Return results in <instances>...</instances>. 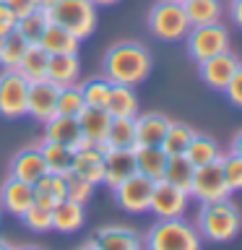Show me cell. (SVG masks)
<instances>
[{
  "mask_svg": "<svg viewBox=\"0 0 242 250\" xmlns=\"http://www.w3.org/2000/svg\"><path fill=\"white\" fill-rule=\"evenodd\" d=\"M185 156L190 159L195 167H203V164H211V162H219L222 159V148H219V144L211 136H203V133H195L190 146L185 148Z\"/></svg>",
  "mask_w": 242,
  "mask_h": 250,
  "instance_id": "30",
  "label": "cell"
},
{
  "mask_svg": "<svg viewBox=\"0 0 242 250\" xmlns=\"http://www.w3.org/2000/svg\"><path fill=\"white\" fill-rule=\"evenodd\" d=\"M224 94H226V99H229L234 107H240V109H242V62H240L237 73L232 76V81L226 83Z\"/></svg>",
  "mask_w": 242,
  "mask_h": 250,
  "instance_id": "41",
  "label": "cell"
},
{
  "mask_svg": "<svg viewBox=\"0 0 242 250\" xmlns=\"http://www.w3.org/2000/svg\"><path fill=\"white\" fill-rule=\"evenodd\" d=\"M23 219V224L29 227L31 232H52V211L50 208H42V206H37V203H31L29 211L21 216Z\"/></svg>",
  "mask_w": 242,
  "mask_h": 250,
  "instance_id": "39",
  "label": "cell"
},
{
  "mask_svg": "<svg viewBox=\"0 0 242 250\" xmlns=\"http://www.w3.org/2000/svg\"><path fill=\"white\" fill-rule=\"evenodd\" d=\"M52 23L68 29L76 39H89L97 29V5L91 0H58L47 11Z\"/></svg>",
  "mask_w": 242,
  "mask_h": 250,
  "instance_id": "4",
  "label": "cell"
},
{
  "mask_svg": "<svg viewBox=\"0 0 242 250\" xmlns=\"http://www.w3.org/2000/svg\"><path fill=\"white\" fill-rule=\"evenodd\" d=\"M104 109L112 117H136L138 115V97L133 91V86L112 83V91H109Z\"/></svg>",
  "mask_w": 242,
  "mask_h": 250,
  "instance_id": "26",
  "label": "cell"
},
{
  "mask_svg": "<svg viewBox=\"0 0 242 250\" xmlns=\"http://www.w3.org/2000/svg\"><path fill=\"white\" fill-rule=\"evenodd\" d=\"M47 55H78V47H81V39H76L68 29L58 26V23H47V29L42 31L37 42Z\"/></svg>",
  "mask_w": 242,
  "mask_h": 250,
  "instance_id": "21",
  "label": "cell"
},
{
  "mask_svg": "<svg viewBox=\"0 0 242 250\" xmlns=\"http://www.w3.org/2000/svg\"><path fill=\"white\" fill-rule=\"evenodd\" d=\"M39 151L44 156L47 172H52V175H68L70 167H73V151H70L68 146L52 144V141H42V144H39Z\"/></svg>",
  "mask_w": 242,
  "mask_h": 250,
  "instance_id": "31",
  "label": "cell"
},
{
  "mask_svg": "<svg viewBox=\"0 0 242 250\" xmlns=\"http://www.w3.org/2000/svg\"><path fill=\"white\" fill-rule=\"evenodd\" d=\"M203 237L193 224L180 219H159L143 237V250H201Z\"/></svg>",
  "mask_w": 242,
  "mask_h": 250,
  "instance_id": "3",
  "label": "cell"
},
{
  "mask_svg": "<svg viewBox=\"0 0 242 250\" xmlns=\"http://www.w3.org/2000/svg\"><path fill=\"white\" fill-rule=\"evenodd\" d=\"M8 175L16 177V180H23V183H29V185H34L42 175H47V164H44L42 151H39V144L29 146V148H21V151L11 159Z\"/></svg>",
  "mask_w": 242,
  "mask_h": 250,
  "instance_id": "15",
  "label": "cell"
},
{
  "mask_svg": "<svg viewBox=\"0 0 242 250\" xmlns=\"http://www.w3.org/2000/svg\"><path fill=\"white\" fill-rule=\"evenodd\" d=\"M185 42H187V52L195 62L206 60V58H214L219 52H226L232 44L229 39V29L224 23H206V26H190V31L185 34Z\"/></svg>",
  "mask_w": 242,
  "mask_h": 250,
  "instance_id": "6",
  "label": "cell"
},
{
  "mask_svg": "<svg viewBox=\"0 0 242 250\" xmlns=\"http://www.w3.org/2000/svg\"><path fill=\"white\" fill-rule=\"evenodd\" d=\"M187 206H190V193L180 190V188H175L167 180H156L154 183L148 211L156 219H180V216H185Z\"/></svg>",
  "mask_w": 242,
  "mask_h": 250,
  "instance_id": "10",
  "label": "cell"
},
{
  "mask_svg": "<svg viewBox=\"0 0 242 250\" xmlns=\"http://www.w3.org/2000/svg\"><path fill=\"white\" fill-rule=\"evenodd\" d=\"M159 3H169V0H159Z\"/></svg>",
  "mask_w": 242,
  "mask_h": 250,
  "instance_id": "53",
  "label": "cell"
},
{
  "mask_svg": "<svg viewBox=\"0 0 242 250\" xmlns=\"http://www.w3.org/2000/svg\"><path fill=\"white\" fill-rule=\"evenodd\" d=\"M47 23H50V16H47V11L37 8V11L21 16L19 23H16V31H19V34L26 39L29 44H37L39 37H42V31L47 29Z\"/></svg>",
  "mask_w": 242,
  "mask_h": 250,
  "instance_id": "33",
  "label": "cell"
},
{
  "mask_svg": "<svg viewBox=\"0 0 242 250\" xmlns=\"http://www.w3.org/2000/svg\"><path fill=\"white\" fill-rule=\"evenodd\" d=\"M70 172L89 180L91 185H101L104 183V148L89 144L73 151V167H70Z\"/></svg>",
  "mask_w": 242,
  "mask_h": 250,
  "instance_id": "16",
  "label": "cell"
},
{
  "mask_svg": "<svg viewBox=\"0 0 242 250\" xmlns=\"http://www.w3.org/2000/svg\"><path fill=\"white\" fill-rule=\"evenodd\" d=\"M31 203H34V185L8 175V180L0 185V206H3V211L21 219L29 211Z\"/></svg>",
  "mask_w": 242,
  "mask_h": 250,
  "instance_id": "14",
  "label": "cell"
},
{
  "mask_svg": "<svg viewBox=\"0 0 242 250\" xmlns=\"http://www.w3.org/2000/svg\"><path fill=\"white\" fill-rule=\"evenodd\" d=\"M190 198H198L201 203H214V201H224L229 198V188L224 180V169H222V159L195 167V177L190 185Z\"/></svg>",
  "mask_w": 242,
  "mask_h": 250,
  "instance_id": "9",
  "label": "cell"
},
{
  "mask_svg": "<svg viewBox=\"0 0 242 250\" xmlns=\"http://www.w3.org/2000/svg\"><path fill=\"white\" fill-rule=\"evenodd\" d=\"M240 227H242V214L229 198L214 201V203H201L195 229H198V234L203 240L229 242L237 237Z\"/></svg>",
  "mask_w": 242,
  "mask_h": 250,
  "instance_id": "2",
  "label": "cell"
},
{
  "mask_svg": "<svg viewBox=\"0 0 242 250\" xmlns=\"http://www.w3.org/2000/svg\"><path fill=\"white\" fill-rule=\"evenodd\" d=\"M94 190H97V185H91L89 180L78 177L76 172H68V175H65V198L68 201L86 206V203L94 198Z\"/></svg>",
  "mask_w": 242,
  "mask_h": 250,
  "instance_id": "38",
  "label": "cell"
},
{
  "mask_svg": "<svg viewBox=\"0 0 242 250\" xmlns=\"http://www.w3.org/2000/svg\"><path fill=\"white\" fill-rule=\"evenodd\" d=\"M148 29L161 42H180V39H185V34L190 31V21H187L185 5L180 0L156 3L148 11Z\"/></svg>",
  "mask_w": 242,
  "mask_h": 250,
  "instance_id": "5",
  "label": "cell"
},
{
  "mask_svg": "<svg viewBox=\"0 0 242 250\" xmlns=\"http://www.w3.org/2000/svg\"><path fill=\"white\" fill-rule=\"evenodd\" d=\"M47 62H50V55H47L39 44H29L26 55L21 58V62H19V68H16V70H19L29 83L44 81V78H47Z\"/></svg>",
  "mask_w": 242,
  "mask_h": 250,
  "instance_id": "28",
  "label": "cell"
},
{
  "mask_svg": "<svg viewBox=\"0 0 242 250\" xmlns=\"http://www.w3.org/2000/svg\"><path fill=\"white\" fill-rule=\"evenodd\" d=\"M109 91H112V81H107L104 76L89 78L86 83H81V94H83L86 107L104 109L107 107V99H109Z\"/></svg>",
  "mask_w": 242,
  "mask_h": 250,
  "instance_id": "35",
  "label": "cell"
},
{
  "mask_svg": "<svg viewBox=\"0 0 242 250\" xmlns=\"http://www.w3.org/2000/svg\"><path fill=\"white\" fill-rule=\"evenodd\" d=\"M86 224V206L73 201H60L58 206L52 208V229L60 234H76L81 232Z\"/></svg>",
  "mask_w": 242,
  "mask_h": 250,
  "instance_id": "22",
  "label": "cell"
},
{
  "mask_svg": "<svg viewBox=\"0 0 242 250\" xmlns=\"http://www.w3.org/2000/svg\"><path fill=\"white\" fill-rule=\"evenodd\" d=\"M193 136H195L193 128H187V125H182V123H172V120H169V128H167V133H164L161 148H164L169 156H172V154H185V148L190 146Z\"/></svg>",
  "mask_w": 242,
  "mask_h": 250,
  "instance_id": "34",
  "label": "cell"
},
{
  "mask_svg": "<svg viewBox=\"0 0 242 250\" xmlns=\"http://www.w3.org/2000/svg\"><path fill=\"white\" fill-rule=\"evenodd\" d=\"M16 250H39V248H16Z\"/></svg>",
  "mask_w": 242,
  "mask_h": 250,
  "instance_id": "51",
  "label": "cell"
},
{
  "mask_svg": "<svg viewBox=\"0 0 242 250\" xmlns=\"http://www.w3.org/2000/svg\"><path fill=\"white\" fill-rule=\"evenodd\" d=\"M222 169H224V180H226V188L229 193H237L242 190V159L237 154H224L222 156Z\"/></svg>",
  "mask_w": 242,
  "mask_h": 250,
  "instance_id": "40",
  "label": "cell"
},
{
  "mask_svg": "<svg viewBox=\"0 0 242 250\" xmlns=\"http://www.w3.org/2000/svg\"><path fill=\"white\" fill-rule=\"evenodd\" d=\"M16 23H19V16L0 0V37H8L11 31H16Z\"/></svg>",
  "mask_w": 242,
  "mask_h": 250,
  "instance_id": "42",
  "label": "cell"
},
{
  "mask_svg": "<svg viewBox=\"0 0 242 250\" xmlns=\"http://www.w3.org/2000/svg\"><path fill=\"white\" fill-rule=\"evenodd\" d=\"M232 154H237L240 159H242V130L234 136V141H232Z\"/></svg>",
  "mask_w": 242,
  "mask_h": 250,
  "instance_id": "45",
  "label": "cell"
},
{
  "mask_svg": "<svg viewBox=\"0 0 242 250\" xmlns=\"http://www.w3.org/2000/svg\"><path fill=\"white\" fill-rule=\"evenodd\" d=\"M94 240H97L99 250H143V237L136 229L120 224L101 227Z\"/></svg>",
  "mask_w": 242,
  "mask_h": 250,
  "instance_id": "18",
  "label": "cell"
},
{
  "mask_svg": "<svg viewBox=\"0 0 242 250\" xmlns=\"http://www.w3.org/2000/svg\"><path fill=\"white\" fill-rule=\"evenodd\" d=\"M44 141L68 146L70 151H78V148L89 146L81 133V125H78V117H68V115H55L44 123Z\"/></svg>",
  "mask_w": 242,
  "mask_h": 250,
  "instance_id": "13",
  "label": "cell"
},
{
  "mask_svg": "<svg viewBox=\"0 0 242 250\" xmlns=\"http://www.w3.org/2000/svg\"><path fill=\"white\" fill-rule=\"evenodd\" d=\"M0 219H3V206H0Z\"/></svg>",
  "mask_w": 242,
  "mask_h": 250,
  "instance_id": "52",
  "label": "cell"
},
{
  "mask_svg": "<svg viewBox=\"0 0 242 250\" xmlns=\"http://www.w3.org/2000/svg\"><path fill=\"white\" fill-rule=\"evenodd\" d=\"M78 250H99V245H97V240H86Z\"/></svg>",
  "mask_w": 242,
  "mask_h": 250,
  "instance_id": "47",
  "label": "cell"
},
{
  "mask_svg": "<svg viewBox=\"0 0 242 250\" xmlns=\"http://www.w3.org/2000/svg\"><path fill=\"white\" fill-rule=\"evenodd\" d=\"M167 128L169 117L161 112L136 115V146H161Z\"/></svg>",
  "mask_w": 242,
  "mask_h": 250,
  "instance_id": "20",
  "label": "cell"
},
{
  "mask_svg": "<svg viewBox=\"0 0 242 250\" xmlns=\"http://www.w3.org/2000/svg\"><path fill=\"white\" fill-rule=\"evenodd\" d=\"M136 146V117H112L104 141L107 148H133Z\"/></svg>",
  "mask_w": 242,
  "mask_h": 250,
  "instance_id": "29",
  "label": "cell"
},
{
  "mask_svg": "<svg viewBox=\"0 0 242 250\" xmlns=\"http://www.w3.org/2000/svg\"><path fill=\"white\" fill-rule=\"evenodd\" d=\"M58 94L60 86L52 81H34L29 83V97H26V115H31L37 123H47L50 117L58 115Z\"/></svg>",
  "mask_w": 242,
  "mask_h": 250,
  "instance_id": "12",
  "label": "cell"
},
{
  "mask_svg": "<svg viewBox=\"0 0 242 250\" xmlns=\"http://www.w3.org/2000/svg\"><path fill=\"white\" fill-rule=\"evenodd\" d=\"M3 44H5V37H0V55H3Z\"/></svg>",
  "mask_w": 242,
  "mask_h": 250,
  "instance_id": "50",
  "label": "cell"
},
{
  "mask_svg": "<svg viewBox=\"0 0 242 250\" xmlns=\"http://www.w3.org/2000/svg\"><path fill=\"white\" fill-rule=\"evenodd\" d=\"M237 68H240L237 55L226 50V52L214 55V58L201 60L198 62V76L206 86H211V89H216V91H224L226 83L232 81V76L237 73Z\"/></svg>",
  "mask_w": 242,
  "mask_h": 250,
  "instance_id": "11",
  "label": "cell"
},
{
  "mask_svg": "<svg viewBox=\"0 0 242 250\" xmlns=\"http://www.w3.org/2000/svg\"><path fill=\"white\" fill-rule=\"evenodd\" d=\"M109 123H112V115H109L107 109L83 107V112L78 115V125H81V133H83L86 144H91V146H101V148H104Z\"/></svg>",
  "mask_w": 242,
  "mask_h": 250,
  "instance_id": "19",
  "label": "cell"
},
{
  "mask_svg": "<svg viewBox=\"0 0 242 250\" xmlns=\"http://www.w3.org/2000/svg\"><path fill=\"white\" fill-rule=\"evenodd\" d=\"M182 5L190 26H206V23L222 21V0H187Z\"/></svg>",
  "mask_w": 242,
  "mask_h": 250,
  "instance_id": "32",
  "label": "cell"
},
{
  "mask_svg": "<svg viewBox=\"0 0 242 250\" xmlns=\"http://www.w3.org/2000/svg\"><path fill=\"white\" fill-rule=\"evenodd\" d=\"M151 193H154V180H148L141 172L130 175L117 188H112L117 206L128 211V214H146L148 206H151Z\"/></svg>",
  "mask_w": 242,
  "mask_h": 250,
  "instance_id": "7",
  "label": "cell"
},
{
  "mask_svg": "<svg viewBox=\"0 0 242 250\" xmlns=\"http://www.w3.org/2000/svg\"><path fill=\"white\" fill-rule=\"evenodd\" d=\"M101 68L107 81L136 89L151 76V52L138 42H117L107 50Z\"/></svg>",
  "mask_w": 242,
  "mask_h": 250,
  "instance_id": "1",
  "label": "cell"
},
{
  "mask_svg": "<svg viewBox=\"0 0 242 250\" xmlns=\"http://www.w3.org/2000/svg\"><path fill=\"white\" fill-rule=\"evenodd\" d=\"M229 13H232V21H234V23H237V26L242 29V0H232Z\"/></svg>",
  "mask_w": 242,
  "mask_h": 250,
  "instance_id": "44",
  "label": "cell"
},
{
  "mask_svg": "<svg viewBox=\"0 0 242 250\" xmlns=\"http://www.w3.org/2000/svg\"><path fill=\"white\" fill-rule=\"evenodd\" d=\"M60 201H65V175L47 172L34 183V203L52 211Z\"/></svg>",
  "mask_w": 242,
  "mask_h": 250,
  "instance_id": "25",
  "label": "cell"
},
{
  "mask_svg": "<svg viewBox=\"0 0 242 250\" xmlns=\"http://www.w3.org/2000/svg\"><path fill=\"white\" fill-rule=\"evenodd\" d=\"M133 156H136V172L146 175L154 183L164 177L169 154L161 146H133Z\"/></svg>",
  "mask_w": 242,
  "mask_h": 250,
  "instance_id": "23",
  "label": "cell"
},
{
  "mask_svg": "<svg viewBox=\"0 0 242 250\" xmlns=\"http://www.w3.org/2000/svg\"><path fill=\"white\" fill-rule=\"evenodd\" d=\"M136 175V156L133 148H107L104 151V183L109 190L117 188L122 180Z\"/></svg>",
  "mask_w": 242,
  "mask_h": 250,
  "instance_id": "17",
  "label": "cell"
},
{
  "mask_svg": "<svg viewBox=\"0 0 242 250\" xmlns=\"http://www.w3.org/2000/svg\"><path fill=\"white\" fill-rule=\"evenodd\" d=\"M29 50V42L23 39L19 31H11V34L5 37V44H3V55H0V65L3 70H16L19 68L21 58L26 55Z\"/></svg>",
  "mask_w": 242,
  "mask_h": 250,
  "instance_id": "36",
  "label": "cell"
},
{
  "mask_svg": "<svg viewBox=\"0 0 242 250\" xmlns=\"http://www.w3.org/2000/svg\"><path fill=\"white\" fill-rule=\"evenodd\" d=\"M78 76H81V62H78V55H50V62H47V81H52L55 86H70L78 83Z\"/></svg>",
  "mask_w": 242,
  "mask_h": 250,
  "instance_id": "24",
  "label": "cell"
},
{
  "mask_svg": "<svg viewBox=\"0 0 242 250\" xmlns=\"http://www.w3.org/2000/svg\"><path fill=\"white\" fill-rule=\"evenodd\" d=\"M83 107H86V102H83L81 86H78V83L62 86L60 94H58V115L78 117V115L83 112Z\"/></svg>",
  "mask_w": 242,
  "mask_h": 250,
  "instance_id": "37",
  "label": "cell"
},
{
  "mask_svg": "<svg viewBox=\"0 0 242 250\" xmlns=\"http://www.w3.org/2000/svg\"><path fill=\"white\" fill-rule=\"evenodd\" d=\"M29 81L19 70H3L0 73V115L8 120H19L26 115Z\"/></svg>",
  "mask_w": 242,
  "mask_h": 250,
  "instance_id": "8",
  "label": "cell"
},
{
  "mask_svg": "<svg viewBox=\"0 0 242 250\" xmlns=\"http://www.w3.org/2000/svg\"><path fill=\"white\" fill-rule=\"evenodd\" d=\"M180 3H187V0H180Z\"/></svg>",
  "mask_w": 242,
  "mask_h": 250,
  "instance_id": "54",
  "label": "cell"
},
{
  "mask_svg": "<svg viewBox=\"0 0 242 250\" xmlns=\"http://www.w3.org/2000/svg\"><path fill=\"white\" fill-rule=\"evenodd\" d=\"M3 3L11 8V11L19 16H26V13H31V11H37V0H3Z\"/></svg>",
  "mask_w": 242,
  "mask_h": 250,
  "instance_id": "43",
  "label": "cell"
},
{
  "mask_svg": "<svg viewBox=\"0 0 242 250\" xmlns=\"http://www.w3.org/2000/svg\"><path fill=\"white\" fill-rule=\"evenodd\" d=\"M94 5H115V3H120V0H91Z\"/></svg>",
  "mask_w": 242,
  "mask_h": 250,
  "instance_id": "48",
  "label": "cell"
},
{
  "mask_svg": "<svg viewBox=\"0 0 242 250\" xmlns=\"http://www.w3.org/2000/svg\"><path fill=\"white\" fill-rule=\"evenodd\" d=\"M55 3H58V0H37V8H42V11H50Z\"/></svg>",
  "mask_w": 242,
  "mask_h": 250,
  "instance_id": "46",
  "label": "cell"
},
{
  "mask_svg": "<svg viewBox=\"0 0 242 250\" xmlns=\"http://www.w3.org/2000/svg\"><path fill=\"white\" fill-rule=\"evenodd\" d=\"M0 250H16V248H13L8 240H3V237H0Z\"/></svg>",
  "mask_w": 242,
  "mask_h": 250,
  "instance_id": "49",
  "label": "cell"
},
{
  "mask_svg": "<svg viewBox=\"0 0 242 250\" xmlns=\"http://www.w3.org/2000/svg\"><path fill=\"white\" fill-rule=\"evenodd\" d=\"M193 177H195V164L187 159L185 154H172L167 159V169H164V177L167 183H172L180 190L190 193V185H193Z\"/></svg>",
  "mask_w": 242,
  "mask_h": 250,
  "instance_id": "27",
  "label": "cell"
}]
</instances>
